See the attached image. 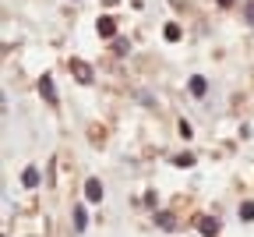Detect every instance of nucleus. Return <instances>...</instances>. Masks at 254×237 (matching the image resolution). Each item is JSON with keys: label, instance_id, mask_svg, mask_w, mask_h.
Masks as SVG:
<instances>
[{"label": "nucleus", "instance_id": "12", "mask_svg": "<svg viewBox=\"0 0 254 237\" xmlns=\"http://www.w3.org/2000/svg\"><path fill=\"white\" fill-rule=\"evenodd\" d=\"M173 163H176V167H194V156H191V152H180Z\"/></svg>", "mask_w": 254, "mask_h": 237}, {"label": "nucleus", "instance_id": "4", "mask_svg": "<svg viewBox=\"0 0 254 237\" xmlns=\"http://www.w3.org/2000/svg\"><path fill=\"white\" fill-rule=\"evenodd\" d=\"M198 230H201L205 237H215V234H219V219H212V216H198Z\"/></svg>", "mask_w": 254, "mask_h": 237}, {"label": "nucleus", "instance_id": "15", "mask_svg": "<svg viewBox=\"0 0 254 237\" xmlns=\"http://www.w3.org/2000/svg\"><path fill=\"white\" fill-rule=\"evenodd\" d=\"M219 4H222V7H230V4H233V0H219Z\"/></svg>", "mask_w": 254, "mask_h": 237}, {"label": "nucleus", "instance_id": "11", "mask_svg": "<svg viewBox=\"0 0 254 237\" xmlns=\"http://www.w3.org/2000/svg\"><path fill=\"white\" fill-rule=\"evenodd\" d=\"M240 219H254V202H240Z\"/></svg>", "mask_w": 254, "mask_h": 237}, {"label": "nucleus", "instance_id": "8", "mask_svg": "<svg viewBox=\"0 0 254 237\" xmlns=\"http://www.w3.org/2000/svg\"><path fill=\"white\" fill-rule=\"evenodd\" d=\"M156 223H159L162 230H173V227H176V219H173V213H159V216H156Z\"/></svg>", "mask_w": 254, "mask_h": 237}, {"label": "nucleus", "instance_id": "6", "mask_svg": "<svg viewBox=\"0 0 254 237\" xmlns=\"http://www.w3.org/2000/svg\"><path fill=\"white\" fill-rule=\"evenodd\" d=\"M85 227H88V213L81 209V205H74V230H78V234H81Z\"/></svg>", "mask_w": 254, "mask_h": 237}, {"label": "nucleus", "instance_id": "10", "mask_svg": "<svg viewBox=\"0 0 254 237\" xmlns=\"http://www.w3.org/2000/svg\"><path fill=\"white\" fill-rule=\"evenodd\" d=\"M244 22L254 28V0H247V4H244Z\"/></svg>", "mask_w": 254, "mask_h": 237}, {"label": "nucleus", "instance_id": "1", "mask_svg": "<svg viewBox=\"0 0 254 237\" xmlns=\"http://www.w3.org/2000/svg\"><path fill=\"white\" fill-rule=\"evenodd\" d=\"M71 75H74V78H78L81 85H88V82H92V78H96V75H92V64H85V61H81V57H74V61H71Z\"/></svg>", "mask_w": 254, "mask_h": 237}, {"label": "nucleus", "instance_id": "14", "mask_svg": "<svg viewBox=\"0 0 254 237\" xmlns=\"http://www.w3.org/2000/svg\"><path fill=\"white\" fill-rule=\"evenodd\" d=\"M102 4H106V7H117V4H120V0H102Z\"/></svg>", "mask_w": 254, "mask_h": 237}, {"label": "nucleus", "instance_id": "9", "mask_svg": "<svg viewBox=\"0 0 254 237\" xmlns=\"http://www.w3.org/2000/svg\"><path fill=\"white\" fill-rule=\"evenodd\" d=\"M205 88H208L205 78H191V92H194V96H205Z\"/></svg>", "mask_w": 254, "mask_h": 237}, {"label": "nucleus", "instance_id": "13", "mask_svg": "<svg viewBox=\"0 0 254 237\" xmlns=\"http://www.w3.org/2000/svg\"><path fill=\"white\" fill-rule=\"evenodd\" d=\"M166 39H170V43L180 39V25H166Z\"/></svg>", "mask_w": 254, "mask_h": 237}, {"label": "nucleus", "instance_id": "7", "mask_svg": "<svg viewBox=\"0 0 254 237\" xmlns=\"http://www.w3.org/2000/svg\"><path fill=\"white\" fill-rule=\"evenodd\" d=\"M21 184H25V188H36V184H39V170H36V167H28V170L21 173Z\"/></svg>", "mask_w": 254, "mask_h": 237}, {"label": "nucleus", "instance_id": "2", "mask_svg": "<svg viewBox=\"0 0 254 237\" xmlns=\"http://www.w3.org/2000/svg\"><path fill=\"white\" fill-rule=\"evenodd\" d=\"M85 198L88 202H102V181L99 177H88L85 181Z\"/></svg>", "mask_w": 254, "mask_h": 237}, {"label": "nucleus", "instance_id": "3", "mask_svg": "<svg viewBox=\"0 0 254 237\" xmlns=\"http://www.w3.org/2000/svg\"><path fill=\"white\" fill-rule=\"evenodd\" d=\"M39 92H42V99H46L50 107H57V88H53V78H50V75L39 78Z\"/></svg>", "mask_w": 254, "mask_h": 237}, {"label": "nucleus", "instance_id": "5", "mask_svg": "<svg viewBox=\"0 0 254 237\" xmlns=\"http://www.w3.org/2000/svg\"><path fill=\"white\" fill-rule=\"evenodd\" d=\"M99 36L102 39H113L117 36V22L110 18V14H102V18H99Z\"/></svg>", "mask_w": 254, "mask_h": 237}]
</instances>
